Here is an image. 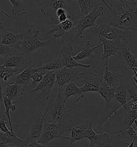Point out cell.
<instances>
[{
  "instance_id": "cell-33",
  "label": "cell",
  "mask_w": 137,
  "mask_h": 147,
  "mask_svg": "<svg viewBox=\"0 0 137 147\" xmlns=\"http://www.w3.org/2000/svg\"><path fill=\"white\" fill-rule=\"evenodd\" d=\"M12 5L11 12L14 15L21 16L26 15V8L23 2L21 0H9Z\"/></svg>"
},
{
  "instance_id": "cell-14",
  "label": "cell",
  "mask_w": 137,
  "mask_h": 147,
  "mask_svg": "<svg viewBox=\"0 0 137 147\" xmlns=\"http://www.w3.org/2000/svg\"><path fill=\"white\" fill-rule=\"evenodd\" d=\"M81 72H79L77 67L68 69L64 67L62 69L56 71L55 73V85L61 88L65 84L74 82L81 78Z\"/></svg>"
},
{
  "instance_id": "cell-44",
  "label": "cell",
  "mask_w": 137,
  "mask_h": 147,
  "mask_svg": "<svg viewBox=\"0 0 137 147\" xmlns=\"http://www.w3.org/2000/svg\"><path fill=\"white\" fill-rule=\"evenodd\" d=\"M134 147H137V146H135V145H134Z\"/></svg>"
},
{
  "instance_id": "cell-32",
  "label": "cell",
  "mask_w": 137,
  "mask_h": 147,
  "mask_svg": "<svg viewBox=\"0 0 137 147\" xmlns=\"http://www.w3.org/2000/svg\"><path fill=\"white\" fill-rule=\"evenodd\" d=\"M1 101L4 104L5 109L4 114L7 116L8 119L10 130H13L9 111H10V110H11L13 112L15 111L16 110V105L13 104L11 100L8 97L4 96L3 94H1Z\"/></svg>"
},
{
  "instance_id": "cell-9",
  "label": "cell",
  "mask_w": 137,
  "mask_h": 147,
  "mask_svg": "<svg viewBox=\"0 0 137 147\" xmlns=\"http://www.w3.org/2000/svg\"><path fill=\"white\" fill-rule=\"evenodd\" d=\"M33 60L31 55L18 53L13 56L1 57V66H5L21 69H26L31 66Z\"/></svg>"
},
{
  "instance_id": "cell-23",
  "label": "cell",
  "mask_w": 137,
  "mask_h": 147,
  "mask_svg": "<svg viewBox=\"0 0 137 147\" xmlns=\"http://www.w3.org/2000/svg\"><path fill=\"white\" fill-rule=\"evenodd\" d=\"M0 143L4 144H11L13 146L19 147H27L28 143L26 140H23L17 136L13 130L8 133H0Z\"/></svg>"
},
{
  "instance_id": "cell-37",
  "label": "cell",
  "mask_w": 137,
  "mask_h": 147,
  "mask_svg": "<svg viewBox=\"0 0 137 147\" xmlns=\"http://www.w3.org/2000/svg\"><path fill=\"white\" fill-rule=\"evenodd\" d=\"M7 117L5 114H3L0 117V130L1 132L4 133H8L10 131L7 126V122L5 120V117Z\"/></svg>"
},
{
  "instance_id": "cell-1",
  "label": "cell",
  "mask_w": 137,
  "mask_h": 147,
  "mask_svg": "<svg viewBox=\"0 0 137 147\" xmlns=\"http://www.w3.org/2000/svg\"><path fill=\"white\" fill-rule=\"evenodd\" d=\"M101 1L108 10L107 23L123 30H131L137 15V1L111 0L109 3Z\"/></svg>"
},
{
  "instance_id": "cell-13",
  "label": "cell",
  "mask_w": 137,
  "mask_h": 147,
  "mask_svg": "<svg viewBox=\"0 0 137 147\" xmlns=\"http://www.w3.org/2000/svg\"><path fill=\"white\" fill-rule=\"evenodd\" d=\"M68 1L65 0H45L40 2L38 5V8L41 13L44 16L51 18L56 17V11L61 8H64L68 10Z\"/></svg>"
},
{
  "instance_id": "cell-27",
  "label": "cell",
  "mask_w": 137,
  "mask_h": 147,
  "mask_svg": "<svg viewBox=\"0 0 137 147\" xmlns=\"http://www.w3.org/2000/svg\"><path fill=\"white\" fill-rule=\"evenodd\" d=\"M63 92L67 100L71 96L73 97L74 102H78L83 97L84 94L81 90V87L77 86L74 82H70L68 84Z\"/></svg>"
},
{
  "instance_id": "cell-41",
  "label": "cell",
  "mask_w": 137,
  "mask_h": 147,
  "mask_svg": "<svg viewBox=\"0 0 137 147\" xmlns=\"http://www.w3.org/2000/svg\"><path fill=\"white\" fill-rule=\"evenodd\" d=\"M0 147H17V146H8L7 144H4V143H0Z\"/></svg>"
},
{
  "instance_id": "cell-38",
  "label": "cell",
  "mask_w": 137,
  "mask_h": 147,
  "mask_svg": "<svg viewBox=\"0 0 137 147\" xmlns=\"http://www.w3.org/2000/svg\"><path fill=\"white\" fill-rule=\"evenodd\" d=\"M27 142L28 143V145L27 147H47L46 145H43L38 142V141L33 140L27 136L26 138Z\"/></svg>"
},
{
  "instance_id": "cell-15",
  "label": "cell",
  "mask_w": 137,
  "mask_h": 147,
  "mask_svg": "<svg viewBox=\"0 0 137 147\" xmlns=\"http://www.w3.org/2000/svg\"><path fill=\"white\" fill-rule=\"evenodd\" d=\"M4 84L5 85V86L1 83V94L11 100L13 104L16 105L19 103L24 93V87L16 83L11 85L9 84L7 82H4Z\"/></svg>"
},
{
  "instance_id": "cell-21",
  "label": "cell",
  "mask_w": 137,
  "mask_h": 147,
  "mask_svg": "<svg viewBox=\"0 0 137 147\" xmlns=\"http://www.w3.org/2000/svg\"><path fill=\"white\" fill-rule=\"evenodd\" d=\"M90 120L85 121L77 126H74L68 131V147H71L73 143L79 140L86 138V131L90 125Z\"/></svg>"
},
{
  "instance_id": "cell-10",
  "label": "cell",
  "mask_w": 137,
  "mask_h": 147,
  "mask_svg": "<svg viewBox=\"0 0 137 147\" xmlns=\"http://www.w3.org/2000/svg\"><path fill=\"white\" fill-rule=\"evenodd\" d=\"M98 38L102 42L101 43L103 47V51L101 54L102 59L101 61L102 63L103 61H105L103 67L108 66V61L110 57H113L114 58L116 56L123 47L128 44L122 40H108L101 36H98Z\"/></svg>"
},
{
  "instance_id": "cell-2",
  "label": "cell",
  "mask_w": 137,
  "mask_h": 147,
  "mask_svg": "<svg viewBox=\"0 0 137 147\" xmlns=\"http://www.w3.org/2000/svg\"><path fill=\"white\" fill-rule=\"evenodd\" d=\"M67 100L61 88L58 87L56 98L51 100L45 108L43 113L45 119L49 118L53 123H59L70 119L68 114L71 111L65 107Z\"/></svg>"
},
{
  "instance_id": "cell-18",
  "label": "cell",
  "mask_w": 137,
  "mask_h": 147,
  "mask_svg": "<svg viewBox=\"0 0 137 147\" xmlns=\"http://www.w3.org/2000/svg\"><path fill=\"white\" fill-rule=\"evenodd\" d=\"M128 81V77L120 74L119 79V85L117 87H114V91L115 95V98L118 102H120V106L117 109H116L114 112L112 113V115H114L121 107H123L125 105H127L128 101L131 100V99H128V100L126 99V95L128 92L126 85Z\"/></svg>"
},
{
  "instance_id": "cell-12",
  "label": "cell",
  "mask_w": 137,
  "mask_h": 147,
  "mask_svg": "<svg viewBox=\"0 0 137 147\" xmlns=\"http://www.w3.org/2000/svg\"><path fill=\"white\" fill-rule=\"evenodd\" d=\"M81 78L82 79L81 81L84 82V85L80 87L83 93L98 92L103 82L101 74L91 72H81Z\"/></svg>"
},
{
  "instance_id": "cell-22",
  "label": "cell",
  "mask_w": 137,
  "mask_h": 147,
  "mask_svg": "<svg viewBox=\"0 0 137 147\" xmlns=\"http://www.w3.org/2000/svg\"><path fill=\"white\" fill-rule=\"evenodd\" d=\"M102 45V44L101 43L92 48L90 40H87L84 43L81 44L77 47V49L79 51V52L77 53V55L73 56V58L76 61H80L86 58L90 59L95 58V56L93 53V50Z\"/></svg>"
},
{
  "instance_id": "cell-34",
  "label": "cell",
  "mask_w": 137,
  "mask_h": 147,
  "mask_svg": "<svg viewBox=\"0 0 137 147\" xmlns=\"http://www.w3.org/2000/svg\"><path fill=\"white\" fill-rule=\"evenodd\" d=\"M1 47V51H0V56H13L16 55V52H19L21 53L18 48V44L15 45H7L3 44H0Z\"/></svg>"
},
{
  "instance_id": "cell-36",
  "label": "cell",
  "mask_w": 137,
  "mask_h": 147,
  "mask_svg": "<svg viewBox=\"0 0 137 147\" xmlns=\"http://www.w3.org/2000/svg\"><path fill=\"white\" fill-rule=\"evenodd\" d=\"M47 72L44 70L41 69L40 66L39 67V69L37 71L35 72H34L32 77V85H35L36 86L39 84V83L40 82L44 76L47 74Z\"/></svg>"
},
{
  "instance_id": "cell-19",
  "label": "cell",
  "mask_w": 137,
  "mask_h": 147,
  "mask_svg": "<svg viewBox=\"0 0 137 147\" xmlns=\"http://www.w3.org/2000/svg\"><path fill=\"white\" fill-rule=\"evenodd\" d=\"M73 48L71 44H65L62 46L60 50V55L62 57L64 67L68 69H73L77 67L90 68V64H84L75 61L72 56Z\"/></svg>"
},
{
  "instance_id": "cell-28",
  "label": "cell",
  "mask_w": 137,
  "mask_h": 147,
  "mask_svg": "<svg viewBox=\"0 0 137 147\" xmlns=\"http://www.w3.org/2000/svg\"><path fill=\"white\" fill-rule=\"evenodd\" d=\"M98 93L104 99L107 107H110L112 99L115 97L114 87L109 86L107 83L103 80L102 83L98 90Z\"/></svg>"
},
{
  "instance_id": "cell-31",
  "label": "cell",
  "mask_w": 137,
  "mask_h": 147,
  "mask_svg": "<svg viewBox=\"0 0 137 147\" xmlns=\"http://www.w3.org/2000/svg\"><path fill=\"white\" fill-rule=\"evenodd\" d=\"M23 69L19 68H14L5 66H0V77L1 80L7 82L9 79H10L15 74H20Z\"/></svg>"
},
{
  "instance_id": "cell-35",
  "label": "cell",
  "mask_w": 137,
  "mask_h": 147,
  "mask_svg": "<svg viewBox=\"0 0 137 147\" xmlns=\"http://www.w3.org/2000/svg\"><path fill=\"white\" fill-rule=\"evenodd\" d=\"M137 133L136 130L134 129L132 126L128 129L124 130V131L119 129V133L118 136L120 138L127 139L130 140L131 142L136 138Z\"/></svg>"
},
{
  "instance_id": "cell-11",
  "label": "cell",
  "mask_w": 137,
  "mask_h": 147,
  "mask_svg": "<svg viewBox=\"0 0 137 147\" xmlns=\"http://www.w3.org/2000/svg\"><path fill=\"white\" fill-rule=\"evenodd\" d=\"M114 59L122 69L132 71L137 69V59L131 52L128 44L123 47Z\"/></svg>"
},
{
  "instance_id": "cell-42",
  "label": "cell",
  "mask_w": 137,
  "mask_h": 147,
  "mask_svg": "<svg viewBox=\"0 0 137 147\" xmlns=\"http://www.w3.org/2000/svg\"><path fill=\"white\" fill-rule=\"evenodd\" d=\"M135 124H136V131H137V121H135ZM134 140H135V141H134V145L135 146H137V135H136V138H134Z\"/></svg>"
},
{
  "instance_id": "cell-25",
  "label": "cell",
  "mask_w": 137,
  "mask_h": 147,
  "mask_svg": "<svg viewBox=\"0 0 137 147\" xmlns=\"http://www.w3.org/2000/svg\"><path fill=\"white\" fill-rule=\"evenodd\" d=\"M41 56L46 60L45 63L40 66L42 70L47 72H54L55 71H58L64 67V62L61 55L54 58L44 55H42Z\"/></svg>"
},
{
  "instance_id": "cell-26",
  "label": "cell",
  "mask_w": 137,
  "mask_h": 147,
  "mask_svg": "<svg viewBox=\"0 0 137 147\" xmlns=\"http://www.w3.org/2000/svg\"><path fill=\"white\" fill-rule=\"evenodd\" d=\"M125 115L124 118L121 121L120 125V129L122 131L128 129L132 127L133 123L137 120V111L134 110L126 105L123 106Z\"/></svg>"
},
{
  "instance_id": "cell-39",
  "label": "cell",
  "mask_w": 137,
  "mask_h": 147,
  "mask_svg": "<svg viewBox=\"0 0 137 147\" xmlns=\"http://www.w3.org/2000/svg\"><path fill=\"white\" fill-rule=\"evenodd\" d=\"M66 13H68V10L64 8H61L58 9L57 11H56V17L57 18L58 20V18L62 15H64V14H66Z\"/></svg>"
},
{
  "instance_id": "cell-5",
  "label": "cell",
  "mask_w": 137,
  "mask_h": 147,
  "mask_svg": "<svg viewBox=\"0 0 137 147\" xmlns=\"http://www.w3.org/2000/svg\"><path fill=\"white\" fill-rule=\"evenodd\" d=\"M39 30L32 29L30 32L25 36L18 43V48L21 53L31 55L35 50L39 48L51 45L52 42L57 39L56 37L45 40H40L39 38Z\"/></svg>"
},
{
  "instance_id": "cell-30",
  "label": "cell",
  "mask_w": 137,
  "mask_h": 147,
  "mask_svg": "<svg viewBox=\"0 0 137 147\" xmlns=\"http://www.w3.org/2000/svg\"><path fill=\"white\" fill-rule=\"evenodd\" d=\"M100 1H90V0H78L77 4L80 10L81 16L83 17L88 15L94 9Z\"/></svg>"
},
{
  "instance_id": "cell-7",
  "label": "cell",
  "mask_w": 137,
  "mask_h": 147,
  "mask_svg": "<svg viewBox=\"0 0 137 147\" xmlns=\"http://www.w3.org/2000/svg\"><path fill=\"white\" fill-rule=\"evenodd\" d=\"M75 22L76 21L73 20L72 18H68L64 22L51 25L52 29L48 31L47 34L54 32L53 37H60L61 42H68L71 44L74 38Z\"/></svg>"
},
{
  "instance_id": "cell-43",
  "label": "cell",
  "mask_w": 137,
  "mask_h": 147,
  "mask_svg": "<svg viewBox=\"0 0 137 147\" xmlns=\"http://www.w3.org/2000/svg\"><path fill=\"white\" fill-rule=\"evenodd\" d=\"M131 30H134L136 31H137V28H134V27H133L131 28Z\"/></svg>"
},
{
  "instance_id": "cell-24",
  "label": "cell",
  "mask_w": 137,
  "mask_h": 147,
  "mask_svg": "<svg viewBox=\"0 0 137 147\" xmlns=\"http://www.w3.org/2000/svg\"><path fill=\"white\" fill-rule=\"evenodd\" d=\"M39 69V67H32L31 66L22 71L20 74H16L10 78L15 83L20 85H32V77L34 72Z\"/></svg>"
},
{
  "instance_id": "cell-16",
  "label": "cell",
  "mask_w": 137,
  "mask_h": 147,
  "mask_svg": "<svg viewBox=\"0 0 137 147\" xmlns=\"http://www.w3.org/2000/svg\"><path fill=\"white\" fill-rule=\"evenodd\" d=\"M31 28H29L19 33H13L7 30L2 23H0V32L1 35V44L11 45L18 43L21 39L27 35Z\"/></svg>"
},
{
  "instance_id": "cell-17",
  "label": "cell",
  "mask_w": 137,
  "mask_h": 147,
  "mask_svg": "<svg viewBox=\"0 0 137 147\" xmlns=\"http://www.w3.org/2000/svg\"><path fill=\"white\" fill-rule=\"evenodd\" d=\"M95 120V117L90 120V125L86 131V138L90 140V144L87 147H95L96 144L100 147H102L109 138V134L106 132L102 134H98L96 133L93 129V122Z\"/></svg>"
},
{
  "instance_id": "cell-4",
  "label": "cell",
  "mask_w": 137,
  "mask_h": 147,
  "mask_svg": "<svg viewBox=\"0 0 137 147\" xmlns=\"http://www.w3.org/2000/svg\"><path fill=\"white\" fill-rule=\"evenodd\" d=\"M86 30L108 40H120L128 44L132 37V30H123L107 23L101 22H98V24Z\"/></svg>"
},
{
  "instance_id": "cell-6",
  "label": "cell",
  "mask_w": 137,
  "mask_h": 147,
  "mask_svg": "<svg viewBox=\"0 0 137 147\" xmlns=\"http://www.w3.org/2000/svg\"><path fill=\"white\" fill-rule=\"evenodd\" d=\"M104 9L102 7L96 6L90 13L85 16L81 17L75 22V28L74 36L83 38L84 37V32L87 28H90L94 26L96 19L99 17H102Z\"/></svg>"
},
{
  "instance_id": "cell-29",
  "label": "cell",
  "mask_w": 137,
  "mask_h": 147,
  "mask_svg": "<svg viewBox=\"0 0 137 147\" xmlns=\"http://www.w3.org/2000/svg\"><path fill=\"white\" fill-rule=\"evenodd\" d=\"M105 69L102 76L103 80L111 87H114L116 82L119 81L120 74L118 72H115L108 69V66H104Z\"/></svg>"
},
{
  "instance_id": "cell-8",
  "label": "cell",
  "mask_w": 137,
  "mask_h": 147,
  "mask_svg": "<svg viewBox=\"0 0 137 147\" xmlns=\"http://www.w3.org/2000/svg\"><path fill=\"white\" fill-rule=\"evenodd\" d=\"M55 73L54 72H47L38 85L33 90L29 91V93L33 94L35 92L39 91L40 92L35 94V96H37L39 99L42 100L48 99L51 94L52 88L55 84Z\"/></svg>"
},
{
  "instance_id": "cell-3",
  "label": "cell",
  "mask_w": 137,
  "mask_h": 147,
  "mask_svg": "<svg viewBox=\"0 0 137 147\" xmlns=\"http://www.w3.org/2000/svg\"><path fill=\"white\" fill-rule=\"evenodd\" d=\"M74 126V123L71 118L59 123H53L46 121L44 125L41 136L39 139L38 142L46 145L54 138L68 140V136H64V134L67 131L68 132Z\"/></svg>"
},
{
  "instance_id": "cell-20",
  "label": "cell",
  "mask_w": 137,
  "mask_h": 147,
  "mask_svg": "<svg viewBox=\"0 0 137 147\" xmlns=\"http://www.w3.org/2000/svg\"><path fill=\"white\" fill-rule=\"evenodd\" d=\"M46 121L47 120L43 113L41 112L38 113L32 124L28 137L33 140L38 141L39 139L41 136L44 125Z\"/></svg>"
},
{
  "instance_id": "cell-40",
  "label": "cell",
  "mask_w": 137,
  "mask_h": 147,
  "mask_svg": "<svg viewBox=\"0 0 137 147\" xmlns=\"http://www.w3.org/2000/svg\"><path fill=\"white\" fill-rule=\"evenodd\" d=\"M134 139L132 141H131V142H126V144H128V146L126 147H134Z\"/></svg>"
}]
</instances>
